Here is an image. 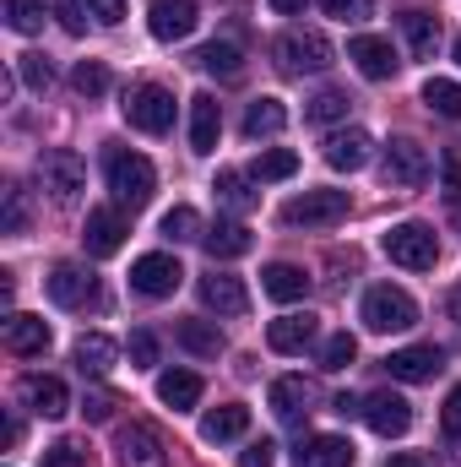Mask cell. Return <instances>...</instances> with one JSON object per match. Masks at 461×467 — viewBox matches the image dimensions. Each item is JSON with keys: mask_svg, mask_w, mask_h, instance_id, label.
Wrapping results in <instances>:
<instances>
[{"mask_svg": "<svg viewBox=\"0 0 461 467\" xmlns=\"http://www.w3.org/2000/svg\"><path fill=\"white\" fill-rule=\"evenodd\" d=\"M104 180H109V191H115L119 207H147L152 202V191H158V169L141 158V152H125V147H115L109 158H104Z\"/></svg>", "mask_w": 461, "mask_h": 467, "instance_id": "cell-1", "label": "cell"}, {"mask_svg": "<svg viewBox=\"0 0 461 467\" xmlns=\"http://www.w3.org/2000/svg\"><path fill=\"white\" fill-rule=\"evenodd\" d=\"M271 60H277V71L282 77H315V71H326L332 60H337V49L326 44V33H304V27H293V33H282L277 44H271Z\"/></svg>", "mask_w": 461, "mask_h": 467, "instance_id": "cell-2", "label": "cell"}, {"mask_svg": "<svg viewBox=\"0 0 461 467\" xmlns=\"http://www.w3.org/2000/svg\"><path fill=\"white\" fill-rule=\"evenodd\" d=\"M380 250L396 261V266H407V272H429L435 261H440V239H435V229L429 223H391L385 229V239H380Z\"/></svg>", "mask_w": 461, "mask_h": 467, "instance_id": "cell-3", "label": "cell"}, {"mask_svg": "<svg viewBox=\"0 0 461 467\" xmlns=\"http://www.w3.org/2000/svg\"><path fill=\"white\" fill-rule=\"evenodd\" d=\"M413 321H418V305H413L407 288L374 283V288L364 294V327H369V332H407Z\"/></svg>", "mask_w": 461, "mask_h": 467, "instance_id": "cell-4", "label": "cell"}, {"mask_svg": "<svg viewBox=\"0 0 461 467\" xmlns=\"http://www.w3.org/2000/svg\"><path fill=\"white\" fill-rule=\"evenodd\" d=\"M347 207H353L347 191H304L282 207V223L288 229H332V223L347 218Z\"/></svg>", "mask_w": 461, "mask_h": 467, "instance_id": "cell-5", "label": "cell"}, {"mask_svg": "<svg viewBox=\"0 0 461 467\" xmlns=\"http://www.w3.org/2000/svg\"><path fill=\"white\" fill-rule=\"evenodd\" d=\"M38 180H44V191H49L55 202H77V196L87 191V163H82L71 147H55V152L38 158Z\"/></svg>", "mask_w": 461, "mask_h": 467, "instance_id": "cell-6", "label": "cell"}, {"mask_svg": "<svg viewBox=\"0 0 461 467\" xmlns=\"http://www.w3.org/2000/svg\"><path fill=\"white\" fill-rule=\"evenodd\" d=\"M429 174H435V163H429V152H424L418 141L396 136V141L385 147V185H396V191H418V185H429Z\"/></svg>", "mask_w": 461, "mask_h": 467, "instance_id": "cell-7", "label": "cell"}, {"mask_svg": "<svg viewBox=\"0 0 461 467\" xmlns=\"http://www.w3.org/2000/svg\"><path fill=\"white\" fill-rule=\"evenodd\" d=\"M179 283H185V266H179L174 255H163V250H152V255H141V261L130 266V288H136L141 299H174Z\"/></svg>", "mask_w": 461, "mask_h": 467, "instance_id": "cell-8", "label": "cell"}, {"mask_svg": "<svg viewBox=\"0 0 461 467\" xmlns=\"http://www.w3.org/2000/svg\"><path fill=\"white\" fill-rule=\"evenodd\" d=\"M125 119L136 125V130H147V136H163V130H174V93L169 88H136L130 99H125Z\"/></svg>", "mask_w": 461, "mask_h": 467, "instance_id": "cell-9", "label": "cell"}, {"mask_svg": "<svg viewBox=\"0 0 461 467\" xmlns=\"http://www.w3.org/2000/svg\"><path fill=\"white\" fill-rule=\"evenodd\" d=\"M44 288H49V299H55L60 310H87V305H98V283H93L82 266H71V261H60V266L44 277Z\"/></svg>", "mask_w": 461, "mask_h": 467, "instance_id": "cell-10", "label": "cell"}, {"mask_svg": "<svg viewBox=\"0 0 461 467\" xmlns=\"http://www.w3.org/2000/svg\"><path fill=\"white\" fill-rule=\"evenodd\" d=\"M196 22H201V5H196V0H152V16H147V27H152L158 44H179V38H190Z\"/></svg>", "mask_w": 461, "mask_h": 467, "instance_id": "cell-11", "label": "cell"}, {"mask_svg": "<svg viewBox=\"0 0 461 467\" xmlns=\"http://www.w3.org/2000/svg\"><path fill=\"white\" fill-rule=\"evenodd\" d=\"M385 369H391V380H407V386H418V380H435L440 369H446V353L435 348V343H413V348H396L385 358Z\"/></svg>", "mask_w": 461, "mask_h": 467, "instance_id": "cell-12", "label": "cell"}, {"mask_svg": "<svg viewBox=\"0 0 461 467\" xmlns=\"http://www.w3.org/2000/svg\"><path fill=\"white\" fill-rule=\"evenodd\" d=\"M347 60H353L369 82L396 77V49H391V38H380V33H358V38L347 44Z\"/></svg>", "mask_w": 461, "mask_h": 467, "instance_id": "cell-13", "label": "cell"}, {"mask_svg": "<svg viewBox=\"0 0 461 467\" xmlns=\"http://www.w3.org/2000/svg\"><path fill=\"white\" fill-rule=\"evenodd\" d=\"M364 419H369V430H374V435L396 441V435H407L413 408H407V397H396V391H374V397H364Z\"/></svg>", "mask_w": 461, "mask_h": 467, "instance_id": "cell-14", "label": "cell"}, {"mask_svg": "<svg viewBox=\"0 0 461 467\" xmlns=\"http://www.w3.org/2000/svg\"><path fill=\"white\" fill-rule=\"evenodd\" d=\"M119 462L125 467H169V446L152 424H130L119 430Z\"/></svg>", "mask_w": 461, "mask_h": 467, "instance_id": "cell-15", "label": "cell"}, {"mask_svg": "<svg viewBox=\"0 0 461 467\" xmlns=\"http://www.w3.org/2000/svg\"><path fill=\"white\" fill-rule=\"evenodd\" d=\"M125 218H119L115 207H93L87 213V229H82V244H87V255H119V244H125Z\"/></svg>", "mask_w": 461, "mask_h": 467, "instance_id": "cell-16", "label": "cell"}, {"mask_svg": "<svg viewBox=\"0 0 461 467\" xmlns=\"http://www.w3.org/2000/svg\"><path fill=\"white\" fill-rule=\"evenodd\" d=\"M293 457H299V467H353L358 462L347 435H304Z\"/></svg>", "mask_w": 461, "mask_h": 467, "instance_id": "cell-17", "label": "cell"}, {"mask_svg": "<svg viewBox=\"0 0 461 467\" xmlns=\"http://www.w3.org/2000/svg\"><path fill=\"white\" fill-rule=\"evenodd\" d=\"M22 402H27L38 419H66V413H71L66 380H55V375H27V380H22Z\"/></svg>", "mask_w": 461, "mask_h": 467, "instance_id": "cell-18", "label": "cell"}, {"mask_svg": "<svg viewBox=\"0 0 461 467\" xmlns=\"http://www.w3.org/2000/svg\"><path fill=\"white\" fill-rule=\"evenodd\" d=\"M369 147H374V141H369V130H358V125H353V130H332V136H326V163L343 169V174H358V169L369 163Z\"/></svg>", "mask_w": 461, "mask_h": 467, "instance_id": "cell-19", "label": "cell"}, {"mask_svg": "<svg viewBox=\"0 0 461 467\" xmlns=\"http://www.w3.org/2000/svg\"><path fill=\"white\" fill-rule=\"evenodd\" d=\"M223 136V109L212 93H196L190 99V152H212Z\"/></svg>", "mask_w": 461, "mask_h": 467, "instance_id": "cell-20", "label": "cell"}, {"mask_svg": "<svg viewBox=\"0 0 461 467\" xmlns=\"http://www.w3.org/2000/svg\"><path fill=\"white\" fill-rule=\"evenodd\" d=\"M315 332H321V327H315L310 310H304V316H277V321L266 327V343H271L277 353H304L310 343H315Z\"/></svg>", "mask_w": 461, "mask_h": 467, "instance_id": "cell-21", "label": "cell"}, {"mask_svg": "<svg viewBox=\"0 0 461 467\" xmlns=\"http://www.w3.org/2000/svg\"><path fill=\"white\" fill-rule=\"evenodd\" d=\"M201 305H207V310H218V316H244V310H250V294H244V283H239V277L212 272V277H201Z\"/></svg>", "mask_w": 461, "mask_h": 467, "instance_id": "cell-22", "label": "cell"}, {"mask_svg": "<svg viewBox=\"0 0 461 467\" xmlns=\"http://www.w3.org/2000/svg\"><path fill=\"white\" fill-rule=\"evenodd\" d=\"M201 244H207V255L212 261H239V255H250V229L239 223V218H223V223H212V229L201 234Z\"/></svg>", "mask_w": 461, "mask_h": 467, "instance_id": "cell-23", "label": "cell"}, {"mask_svg": "<svg viewBox=\"0 0 461 467\" xmlns=\"http://www.w3.org/2000/svg\"><path fill=\"white\" fill-rule=\"evenodd\" d=\"M261 288H266L277 305H293V299L310 294V277H304V266H293V261H271V266L261 272Z\"/></svg>", "mask_w": 461, "mask_h": 467, "instance_id": "cell-24", "label": "cell"}, {"mask_svg": "<svg viewBox=\"0 0 461 467\" xmlns=\"http://www.w3.org/2000/svg\"><path fill=\"white\" fill-rule=\"evenodd\" d=\"M244 430H250V408H244V402H223V408H212V413L201 419V441H212V446L239 441Z\"/></svg>", "mask_w": 461, "mask_h": 467, "instance_id": "cell-25", "label": "cell"}, {"mask_svg": "<svg viewBox=\"0 0 461 467\" xmlns=\"http://www.w3.org/2000/svg\"><path fill=\"white\" fill-rule=\"evenodd\" d=\"M115 358H119L115 337H104V332H82V337H77V369H82V375H109Z\"/></svg>", "mask_w": 461, "mask_h": 467, "instance_id": "cell-26", "label": "cell"}, {"mask_svg": "<svg viewBox=\"0 0 461 467\" xmlns=\"http://www.w3.org/2000/svg\"><path fill=\"white\" fill-rule=\"evenodd\" d=\"M158 402H169L174 413L196 408V402H201V375H190V369H163V375H158Z\"/></svg>", "mask_w": 461, "mask_h": 467, "instance_id": "cell-27", "label": "cell"}, {"mask_svg": "<svg viewBox=\"0 0 461 467\" xmlns=\"http://www.w3.org/2000/svg\"><path fill=\"white\" fill-rule=\"evenodd\" d=\"M271 413H277L282 424H299V419L310 413V386H304L299 375H282V380H271Z\"/></svg>", "mask_w": 461, "mask_h": 467, "instance_id": "cell-28", "label": "cell"}, {"mask_svg": "<svg viewBox=\"0 0 461 467\" xmlns=\"http://www.w3.org/2000/svg\"><path fill=\"white\" fill-rule=\"evenodd\" d=\"M49 337H55V332H49L44 316H11V321H5V348L11 353H44Z\"/></svg>", "mask_w": 461, "mask_h": 467, "instance_id": "cell-29", "label": "cell"}, {"mask_svg": "<svg viewBox=\"0 0 461 467\" xmlns=\"http://www.w3.org/2000/svg\"><path fill=\"white\" fill-rule=\"evenodd\" d=\"M402 33H407V49H413L418 60H435V49H440V22H435L429 11H402Z\"/></svg>", "mask_w": 461, "mask_h": 467, "instance_id": "cell-30", "label": "cell"}, {"mask_svg": "<svg viewBox=\"0 0 461 467\" xmlns=\"http://www.w3.org/2000/svg\"><path fill=\"white\" fill-rule=\"evenodd\" d=\"M282 125H288L282 99H255V104L244 109V136H250V141H261V136H277Z\"/></svg>", "mask_w": 461, "mask_h": 467, "instance_id": "cell-31", "label": "cell"}, {"mask_svg": "<svg viewBox=\"0 0 461 467\" xmlns=\"http://www.w3.org/2000/svg\"><path fill=\"white\" fill-rule=\"evenodd\" d=\"M179 343H185L190 353H201V358H218V353L229 348L223 332H218L212 321H179Z\"/></svg>", "mask_w": 461, "mask_h": 467, "instance_id": "cell-32", "label": "cell"}, {"mask_svg": "<svg viewBox=\"0 0 461 467\" xmlns=\"http://www.w3.org/2000/svg\"><path fill=\"white\" fill-rule=\"evenodd\" d=\"M212 191H218V202H223V207H233V213H250V207L261 202V196L250 191V174H239V169H223Z\"/></svg>", "mask_w": 461, "mask_h": 467, "instance_id": "cell-33", "label": "cell"}, {"mask_svg": "<svg viewBox=\"0 0 461 467\" xmlns=\"http://www.w3.org/2000/svg\"><path fill=\"white\" fill-rule=\"evenodd\" d=\"M0 11H5L11 33H44V22H49V5L44 0H5Z\"/></svg>", "mask_w": 461, "mask_h": 467, "instance_id": "cell-34", "label": "cell"}, {"mask_svg": "<svg viewBox=\"0 0 461 467\" xmlns=\"http://www.w3.org/2000/svg\"><path fill=\"white\" fill-rule=\"evenodd\" d=\"M347 109H353V99L337 93V88H326V93H315V99L304 104V119H310V125H337V119H347Z\"/></svg>", "mask_w": 461, "mask_h": 467, "instance_id": "cell-35", "label": "cell"}, {"mask_svg": "<svg viewBox=\"0 0 461 467\" xmlns=\"http://www.w3.org/2000/svg\"><path fill=\"white\" fill-rule=\"evenodd\" d=\"M196 66H201V71H212V77H223V82H233V77L244 71V55H239L233 44H207V49L196 55Z\"/></svg>", "mask_w": 461, "mask_h": 467, "instance_id": "cell-36", "label": "cell"}, {"mask_svg": "<svg viewBox=\"0 0 461 467\" xmlns=\"http://www.w3.org/2000/svg\"><path fill=\"white\" fill-rule=\"evenodd\" d=\"M424 104H429L435 115H446V119H461V82L429 77V82H424Z\"/></svg>", "mask_w": 461, "mask_h": 467, "instance_id": "cell-37", "label": "cell"}, {"mask_svg": "<svg viewBox=\"0 0 461 467\" xmlns=\"http://www.w3.org/2000/svg\"><path fill=\"white\" fill-rule=\"evenodd\" d=\"M255 180H293L299 174V152H288V147H271V152H261L255 158V169H250Z\"/></svg>", "mask_w": 461, "mask_h": 467, "instance_id": "cell-38", "label": "cell"}, {"mask_svg": "<svg viewBox=\"0 0 461 467\" xmlns=\"http://www.w3.org/2000/svg\"><path fill=\"white\" fill-rule=\"evenodd\" d=\"M71 88H77V93H87V99L109 93V66H104V60H77V71H71Z\"/></svg>", "mask_w": 461, "mask_h": 467, "instance_id": "cell-39", "label": "cell"}, {"mask_svg": "<svg viewBox=\"0 0 461 467\" xmlns=\"http://www.w3.org/2000/svg\"><path fill=\"white\" fill-rule=\"evenodd\" d=\"M201 218H196V207H185V202H179V207H169V213H163V239H174V244H179V239H201Z\"/></svg>", "mask_w": 461, "mask_h": 467, "instance_id": "cell-40", "label": "cell"}, {"mask_svg": "<svg viewBox=\"0 0 461 467\" xmlns=\"http://www.w3.org/2000/svg\"><path fill=\"white\" fill-rule=\"evenodd\" d=\"M16 77H22L33 93H44V88L55 82V66H49L44 55H16Z\"/></svg>", "mask_w": 461, "mask_h": 467, "instance_id": "cell-41", "label": "cell"}, {"mask_svg": "<svg viewBox=\"0 0 461 467\" xmlns=\"http://www.w3.org/2000/svg\"><path fill=\"white\" fill-rule=\"evenodd\" d=\"M353 358H358V343H353L347 332H337V337H326V348H321V364H326V369H347Z\"/></svg>", "mask_w": 461, "mask_h": 467, "instance_id": "cell-42", "label": "cell"}, {"mask_svg": "<svg viewBox=\"0 0 461 467\" xmlns=\"http://www.w3.org/2000/svg\"><path fill=\"white\" fill-rule=\"evenodd\" d=\"M321 11L337 16V22H364L374 11V0H321Z\"/></svg>", "mask_w": 461, "mask_h": 467, "instance_id": "cell-43", "label": "cell"}, {"mask_svg": "<svg viewBox=\"0 0 461 467\" xmlns=\"http://www.w3.org/2000/svg\"><path fill=\"white\" fill-rule=\"evenodd\" d=\"M130 364L136 369H152L158 364V337L152 332H130Z\"/></svg>", "mask_w": 461, "mask_h": 467, "instance_id": "cell-44", "label": "cell"}, {"mask_svg": "<svg viewBox=\"0 0 461 467\" xmlns=\"http://www.w3.org/2000/svg\"><path fill=\"white\" fill-rule=\"evenodd\" d=\"M44 5L60 16V27H66V33H82V27H87V16H82V0H44Z\"/></svg>", "mask_w": 461, "mask_h": 467, "instance_id": "cell-45", "label": "cell"}, {"mask_svg": "<svg viewBox=\"0 0 461 467\" xmlns=\"http://www.w3.org/2000/svg\"><path fill=\"white\" fill-rule=\"evenodd\" d=\"M27 229V207H22V191L5 185V234H22Z\"/></svg>", "mask_w": 461, "mask_h": 467, "instance_id": "cell-46", "label": "cell"}, {"mask_svg": "<svg viewBox=\"0 0 461 467\" xmlns=\"http://www.w3.org/2000/svg\"><path fill=\"white\" fill-rule=\"evenodd\" d=\"M277 462V446L271 441H250L244 451H239V467H271Z\"/></svg>", "mask_w": 461, "mask_h": 467, "instance_id": "cell-47", "label": "cell"}, {"mask_svg": "<svg viewBox=\"0 0 461 467\" xmlns=\"http://www.w3.org/2000/svg\"><path fill=\"white\" fill-rule=\"evenodd\" d=\"M44 467H87V451H77V446H66V441H60V446H49V451H44Z\"/></svg>", "mask_w": 461, "mask_h": 467, "instance_id": "cell-48", "label": "cell"}, {"mask_svg": "<svg viewBox=\"0 0 461 467\" xmlns=\"http://www.w3.org/2000/svg\"><path fill=\"white\" fill-rule=\"evenodd\" d=\"M82 5H87V16H98L104 27L125 22V0H82Z\"/></svg>", "mask_w": 461, "mask_h": 467, "instance_id": "cell-49", "label": "cell"}, {"mask_svg": "<svg viewBox=\"0 0 461 467\" xmlns=\"http://www.w3.org/2000/svg\"><path fill=\"white\" fill-rule=\"evenodd\" d=\"M82 413H87V419H93V424H104V419H109V413H115V397H109V391H93V397H87V402H82Z\"/></svg>", "mask_w": 461, "mask_h": 467, "instance_id": "cell-50", "label": "cell"}, {"mask_svg": "<svg viewBox=\"0 0 461 467\" xmlns=\"http://www.w3.org/2000/svg\"><path fill=\"white\" fill-rule=\"evenodd\" d=\"M440 424H446V435H461V386L446 397V413H440Z\"/></svg>", "mask_w": 461, "mask_h": 467, "instance_id": "cell-51", "label": "cell"}, {"mask_svg": "<svg viewBox=\"0 0 461 467\" xmlns=\"http://www.w3.org/2000/svg\"><path fill=\"white\" fill-rule=\"evenodd\" d=\"M446 185H451V202H461V163L456 158L446 163Z\"/></svg>", "mask_w": 461, "mask_h": 467, "instance_id": "cell-52", "label": "cell"}, {"mask_svg": "<svg viewBox=\"0 0 461 467\" xmlns=\"http://www.w3.org/2000/svg\"><path fill=\"white\" fill-rule=\"evenodd\" d=\"M332 408H337L343 419H347V413H364V402H358V397H347V391H343V397H337V402H332Z\"/></svg>", "mask_w": 461, "mask_h": 467, "instance_id": "cell-53", "label": "cell"}, {"mask_svg": "<svg viewBox=\"0 0 461 467\" xmlns=\"http://www.w3.org/2000/svg\"><path fill=\"white\" fill-rule=\"evenodd\" d=\"M271 11H277V16H299V11H304V0H271Z\"/></svg>", "mask_w": 461, "mask_h": 467, "instance_id": "cell-54", "label": "cell"}, {"mask_svg": "<svg viewBox=\"0 0 461 467\" xmlns=\"http://www.w3.org/2000/svg\"><path fill=\"white\" fill-rule=\"evenodd\" d=\"M385 467H429V462H424V457H413V451H396Z\"/></svg>", "mask_w": 461, "mask_h": 467, "instance_id": "cell-55", "label": "cell"}, {"mask_svg": "<svg viewBox=\"0 0 461 467\" xmlns=\"http://www.w3.org/2000/svg\"><path fill=\"white\" fill-rule=\"evenodd\" d=\"M451 316H456V321H461V288H456V294H451Z\"/></svg>", "mask_w": 461, "mask_h": 467, "instance_id": "cell-56", "label": "cell"}, {"mask_svg": "<svg viewBox=\"0 0 461 467\" xmlns=\"http://www.w3.org/2000/svg\"><path fill=\"white\" fill-rule=\"evenodd\" d=\"M456 66H461V38H456Z\"/></svg>", "mask_w": 461, "mask_h": 467, "instance_id": "cell-57", "label": "cell"}, {"mask_svg": "<svg viewBox=\"0 0 461 467\" xmlns=\"http://www.w3.org/2000/svg\"><path fill=\"white\" fill-rule=\"evenodd\" d=\"M456 218H461V213H456Z\"/></svg>", "mask_w": 461, "mask_h": 467, "instance_id": "cell-58", "label": "cell"}]
</instances>
